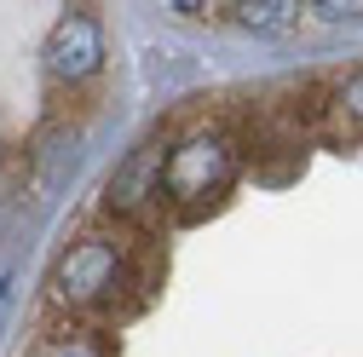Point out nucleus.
Wrapping results in <instances>:
<instances>
[{
  "instance_id": "obj_5",
  "label": "nucleus",
  "mask_w": 363,
  "mask_h": 357,
  "mask_svg": "<svg viewBox=\"0 0 363 357\" xmlns=\"http://www.w3.org/2000/svg\"><path fill=\"white\" fill-rule=\"evenodd\" d=\"M300 18V0H242L237 6V23L242 29H259V35H277Z\"/></svg>"
},
{
  "instance_id": "obj_2",
  "label": "nucleus",
  "mask_w": 363,
  "mask_h": 357,
  "mask_svg": "<svg viewBox=\"0 0 363 357\" xmlns=\"http://www.w3.org/2000/svg\"><path fill=\"white\" fill-rule=\"evenodd\" d=\"M121 271H127V265H121L116 242L86 237V242H75V248H64V254H58L47 288H52V300H58V305L86 311V305H104V300L121 288Z\"/></svg>"
},
{
  "instance_id": "obj_6",
  "label": "nucleus",
  "mask_w": 363,
  "mask_h": 357,
  "mask_svg": "<svg viewBox=\"0 0 363 357\" xmlns=\"http://www.w3.org/2000/svg\"><path fill=\"white\" fill-rule=\"evenodd\" d=\"M150 167L162 173V156H150V150H145V156H133V162H127V167H121V173L110 178V202H116V208H139V202H145L139 191H145Z\"/></svg>"
},
{
  "instance_id": "obj_1",
  "label": "nucleus",
  "mask_w": 363,
  "mask_h": 357,
  "mask_svg": "<svg viewBox=\"0 0 363 357\" xmlns=\"http://www.w3.org/2000/svg\"><path fill=\"white\" fill-rule=\"evenodd\" d=\"M237 178V150L225 132H191L167 150V167H162V191L173 202H213L225 185Z\"/></svg>"
},
{
  "instance_id": "obj_3",
  "label": "nucleus",
  "mask_w": 363,
  "mask_h": 357,
  "mask_svg": "<svg viewBox=\"0 0 363 357\" xmlns=\"http://www.w3.org/2000/svg\"><path fill=\"white\" fill-rule=\"evenodd\" d=\"M104 64V29L93 12H64L47 35V75L52 81H86Z\"/></svg>"
},
{
  "instance_id": "obj_4",
  "label": "nucleus",
  "mask_w": 363,
  "mask_h": 357,
  "mask_svg": "<svg viewBox=\"0 0 363 357\" xmlns=\"http://www.w3.org/2000/svg\"><path fill=\"white\" fill-rule=\"evenodd\" d=\"M29 357H110L99 329H58V334H40Z\"/></svg>"
},
{
  "instance_id": "obj_7",
  "label": "nucleus",
  "mask_w": 363,
  "mask_h": 357,
  "mask_svg": "<svg viewBox=\"0 0 363 357\" xmlns=\"http://www.w3.org/2000/svg\"><path fill=\"white\" fill-rule=\"evenodd\" d=\"M335 127L346 139H363V69H352L335 93Z\"/></svg>"
},
{
  "instance_id": "obj_8",
  "label": "nucleus",
  "mask_w": 363,
  "mask_h": 357,
  "mask_svg": "<svg viewBox=\"0 0 363 357\" xmlns=\"http://www.w3.org/2000/svg\"><path fill=\"white\" fill-rule=\"evenodd\" d=\"M311 12L323 23H352V18H363V0H317Z\"/></svg>"
}]
</instances>
